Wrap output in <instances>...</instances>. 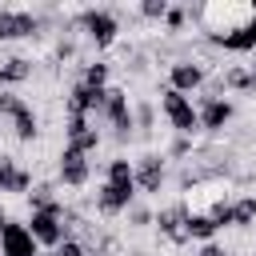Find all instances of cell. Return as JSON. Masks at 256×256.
<instances>
[{
    "label": "cell",
    "mask_w": 256,
    "mask_h": 256,
    "mask_svg": "<svg viewBox=\"0 0 256 256\" xmlns=\"http://www.w3.org/2000/svg\"><path fill=\"white\" fill-rule=\"evenodd\" d=\"M0 120H8V128H12V136L20 140V144H32L36 136H40V116H36V108L20 96V92H0Z\"/></svg>",
    "instance_id": "6da1fadb"
},
{
    "label": "cell",
    "mask_w": 256,
    "mask_h": 256,
    "mask_svg": "<svg viewBox=\"0 0 256 256\" xmlns=\"http://www.w3.org/2000/svg\"><path fill=\"white\" fill-rule=\"evenodd\" d=\"M72 24L96 44V48H112L120 36V12L116 8H80L72 16Z\"/></svg>",
    "instance_id": "7a4b0ae2"
},
{
    "label": "cell",
    "mask_w": 256,
    "mask_h": 256,
    "mask_svg": "<svg viewBox=\"0 0 256 256\" xmlns=\"http://www.w3.org/2000/svg\"><path fill=\"white\" fill-rule=\"evenodd\" d=\"M64 212H68V204H52V208H40V212H32L24 224H28V232H32V240L40 244V248H60L64 240H72L68 232V224H64Z\"/></svg>",
    "instance_id": "3957f363"
},
{
    "label": "cell",
    "mask_w": 256,
    "mask_h": 256,
    "mask_svg": "<svg viewBox=\"0 0 256 256\" xmlns=\"http://www.w3.org/2000/svg\"><path fill=\"white\" fill-rule=\"evenodd\" d=\"M100 120L112 128L116 144L132 140L136 120H132V100H128V92H124V88H112V84H108V92H104V108H100Z\"/></svg>",
    "instance_id": "277c9868"
},
{
    "label": "cell",
    "mask_w": 256,
    "mask_h": 256,
    "mask_svg": "<svg viewBox=\"0 0 256 256\" xmlns=\"http://www.w3.org/2000/svg\"><path fill=\"white\" fill-rule=\"evenodd\" d=\"M160 112H164V120H168V128H172L176 136H196V132H200L196 104H192L188 96L172 92L168 84H164V92H160Z\"/></svg>",
    "instance_id": "5b68a950"
},
{
    "label": "cell",
    "mask_w": 256,
    "mask_h": 256,
    "mask_svg": "<svg viewBox=\"0 0 256 256\" xmlns=\"http://www.w3.org/2000/svg\"><path fill=\"white\" fill-rule=\"evenodd\" d=\"M232 116H236V104L228 96H200V104H196L200 132H208V136H220L232 124Z\"/></svg>",
    "instance_id": "8992f818"
},
{
    "label": "cell",
    "mask_w": 256,
    "mask_h": 256,
    "mask_svg": "<svg viewBox=\"0 0 256 256\" xmlns=\"http://www.w3.org/2000/svg\"><path fill=\"white\" fill-rule=\"evenodd\" d=\"M132 180H136V192L160 196V188H164V180H168L164 156H160V152H144L140 160H132Z\"/></svg>",
    "instance_id": "52a82bcc"
},
{
    "label": "cell",
    "mask_w": 256,
    "mask_h": 256,
    "mask_svg": "<svg viewBox=\"0 0 256 256\" xmlns=\"http://www.w3.org/2000/svg\"><path fill=\"white\" fill-rule=\"evenodd\" d=\"M100 128H96V120H88V116H68L64 120V148H72V152H80V156H92L96 148H100Z\"/></svg>",
    "instance_id": "ba28073f"
},
{
    "label": "cell",
    "mask_w": 256,
    "mask_h": 256,
    "mask_svg": "<svg viewBox=\"0 0 256 256\" xmlns=\"http://www.w3.org/2000/svg\"><path fill=\"white\" fill-rule=\"evenodd\" d=\"M40 32V16L28 8H0V44L8 40H28Z\"/></svg>",
    "instance_id": "9c48e42d"
},
{
    "label": "cell",
    "mask_w": 256,
    "mask_h": 256,
    "mask_svg": "<svg viewBox=\"0 0 256 256\" xmlns=\"http://www.w3.org/2000/svg\"><path fill=\"white\" fill-rule=\"evenodd\" d=\"M212 48L220 52H256V4H248V20L224 36H204Z\"/></svg>",
    "instance_id": "30bf717a"
},
{
    "label": "cell",
    "mask_w": 256,
    "mask_h": 256,
    "mask_svg": "<svg viewBox=\"0 0 256 256\" xmlns=\"http://www.w3.org/2000/svg\"><path fill=\"white\" fill-rule=\"evenodd\" d=\"M204 76H208V72H204L200 60H188V56H184V60H172V64H168V88L180 92V96L200 92V88H204Z\"/></svg>",
    "instance_id": "8fae6325"
},
{
    "label": "cell",
    "mask_w": 256,
    "mask_h": 256,
    "mask_svg": "<svg viewBox=\"0 0 256 256\" xmlns=\"http://www.w3.org/2000/svg\"><path fill=\"white\" fill-rule=\"evenodd\" d=\"M88 180H92V160L80 156V152H72V148H64L60 160H56V184H64V188H84Z\"/></svg>",
    "instance_id": "7c38bea8"
},
{
    "label": "cell",
    "mask_w": 256,
    "mask_h": 256,
    "mask_svg": "<svg viewBox=\"0 0 256 256\" xmlns=\"http://www.w3.org/2000/svg\"><path fill=\"white\" fill-rule=\"evenodd\" d=\"M132 200H136V184L128 180V184H100L96 188V212L100 216H120V212H128L132 208Z\"/></svg>",
    "instance_id": "4fadbf2b"
},
{
    "label": "cell",
    "mask_w": 256,
    "mask_h": 256,
    "mask_svg": "<svg viewBox=\"0 0 256 256\" xmlns=\"http://www.w3.org/2000/svg\"><path fill=\"white\" fill-rule=\"evenodd\" d=\"M152 224L168 244H188V228H184L188 224V204H168V208L152 212Z\"/></svg>",
    "instance_id": "5bb4252c"
},
{
    "label": "cell",
    "mask_w": 256,
    "mask_h": 256,
    "mask_svg": "<svg viewBox=\"0 0 256 256\" xmlns=\"http://www.w3.org/2000/svg\"><path fill=\"white\" fill-rule=\"evenodd\" d=\"M0 256H40V244L32 240L24 220H8L0 232Z\"/></svg>",
    "instance_id": "9a60e30c"
},
{
    "label": "cell",
    "mask_w": 256,
    "mask_h": 256,
    "mask_svg": "<svg viewBox=\"0 0 256 256\" xmlns=\"http://www.w3.org/2000/svg\"><path fill=\"white\" fill-rule=\"evenodd\" d=\"M32 192V172L12 160V156H0V196H28Z\"/></svg>",
    "instance_id": "2e32d148"
},
{
    "label": "cell",
    "mask_w": 256,
    "mask_h": 256,
    "mask_svg": "<svg viewBox=\"0 0 256 256\" xmlns=\"http://www.w3.org/2000/svg\"><path fill=\"white\" fill-rule=\"evenodd\" d=\"M220 88L240 92V96H256V76H252L244 64H232V68H224V72H220Z\"/></svg>",
    "instance_id": "e0dca14e"
},
{
    "label": "cell",
    "mask_w": 256,
    "mask_h": 256,
    "mask_svg": "<svg viewBox=\"0 0 256 256\" xmlns=\"http://www.w3.org/2000/svg\"><path fill=\"white\" fill-rule=\"evenodd\" d=\"M28 76H32V60H28V56L0 60V92H8V88H16V84H24Z\"/></svg>",
    "instance_id": "ac0fdd59"
},
{
    "label": "cell",
    "mask_w": 256,
    "mask_h": 256,
    "mask_svg": "<svg viewBox=\"0 0 256 256\" xmlns=\"http://www.w3.org/2000/svg\"><path fill=\"white\" fill-rule=\"evenodd\" d=\"M188 240H200V244H208V240H216V224H212V216L208 212H196V208H188Z\"/></svg>",
    "instance_id": "d6986e66"
},
{
    "label": "cell",
    "mask_w": 256,
    "mask_h": 256,
    "mask_svg": "<svg viewBox=\"0 0 256 256\" xmlns=\"http://www.w3.org/2000/svg\"><path fill=\"white\" fill-rule=\"evenodd\" d=\"M28 204H32V212H40V208H52V204H60V192H56V184H32V192H28Z\"/></svg>",
    "instance_id": "ffe728a7"
},
{
    "label": "cell",
    "mask_w": 256,
    "mask_h": 256,
    "mask_svg": "<svg viewBox=\"0 0 256 256\" xmlns=\"http://www.w3.org/2000/svg\"><path fill=\"white\" fill-rule=\"evenodd\" d=\"M104 180H108V184H128V180H132V160H128V156H112L108 168H104ZM132 184H136V180H132Z\"/></svg>",
    "instance_id": "44dd1931"
},
{
    "label": "cell",
    "mask_w": 256,
    "mask_h": 256,
    "mask_svg": "<svg viewBox=\"0 0 256 256\" xmlns=\"http://www.w3.org/2000/svg\"><path fill=\"white\" fill-rule=\"evenodd\" d=\"M80 84H88V88H108V64H104V60L84 64V68H80Z\"/></svg>",
    "instance_id": "7402d4cb"
},
{
    "label": "cell",
    "mask_w": 256,
    "mask_h": 256,
    "mask_svg": "<svg viewBox=\"0 0 256 256\" xmlns=\"http://www.w3.org/2000/svg\"><path fill=\"white\" fill-rule=\"evenodd\" d=\"M168 8H172L168 0H140V4H136V12H140L144 20H160V24H164V16H168Z\"/></svg>",
    "instance_id": "603a6c76"
},
{
    "label": "cell",
    "mask_w": 256,
    "mask_h": 256,
    "mask_svg": "<svg viewBox=\"0 0 256 256\" xmlns=\"http://www.w3.org/2000/svg\"><path fill=\"white\" fill-rule=\"evenodd\" d=\"M164 28H168V32H184V28H188V8H184V4H172L168 16H164Z\"/></svg>",
    "instance_id": "cb8c5ba5"
},
{
    "label": "cell",
    "mask_w": 256,
    "mask_h": 256,
    "mask_svg": "<svg viewBox=\"0 0 256 256\" xmlns=\"http://www.w3.org/2000/svg\"><path fill=\"white\" fill-rule=\"evenodd\" d=\"M168 156H172V160H184V156H192V136H176V140L168 144Z\"/></svg>",
    "instance_id": "d4e9b609"
},
{
    "label": "cell",
    "mask_w": 256,
    "mask_h": 256,
    "mask_svg": "<svg viewBox=\"0 0 256 256\" xmlns=\"http://www.w3.org/2000/svg\"><path fill=\"white\" fill-rule=\"evenodd\" d=\"M52 256H92V252H88L80 240H64L60 248H52Z\"/></svg>",
    "instance_id": "484cf974"
},
{
    "label": "cell",
    "mask_w": 256,
    "mask_h": 256,
    "mask_svg": "<svg viewBox=\"0 0 256 256\" xmlns=\"http://www.w3.org/2000/svg\"><path fill=\"white\" fill-rule=\"evenodd\" d=\"M128 220H132V228H148V224H152V212L132 204V208H128Z\"/></svg>",
    "instance_id": "4316f807"
},
{
    "label": "cell",
    "mask_w": 256,
    "mask_h": 256,
    "mask_svg": "<svg viewBox=\"0 0 256 256\" xmlns=\"http://www.w3.org/2000/svg\"><path fill=\"white\" fill-rule=\"evenodd\" d=\"M196 256H228V248H224V244H216V240H208V244H200V248H196Z\"/></svg>",
    "instance_id": "83f0119b"
},
{
    "label": "cell",
    "mask_w": 256,
    "mask_h": 256,
    "mask_svg": "<svg viewBox=\"0 0 256 256\" xmlns=\"http://www.w3.org/2000/svg\"><path fill=\"white\" fill-rule=\"evenodd\" d=\"M56 56H60V60H72V56H76V44H72V40H60V44H56Z\"/></svg>",
    "instance_id": "f1b7e54d"
},
{
    "label": "cell",
    "mask_w": 256,
    "mask_h": 256,
    "mask_svg": "<svg viewBox=\"0 0 256 256\" xmlns=\"http://www.w3.org/2000/svg\"><path fill=\"white\" fill-rule=\"evenodd\" d=\"M8 220H12V216H8V212H4V204H0V232H4V224H8Z\"/></svg>",
    "instance_id": "f546056e"
},
{
    "label": "cell",
    "mask_w": 256,
    "mask_h": 256,
    "mask_svg": "<svg viewBox=\"0 0 256 256\" xmlns=\"http://www.w3.org/2000/svg\"><path fill=\"white\" fill-rule=\"evenodd\" d=\"M244 68H248V72H252V76H256V52H252V60H248V64H244Z\"/></svg>",
    "instance_id": "4dcf8cb0"
}]
</instances>
